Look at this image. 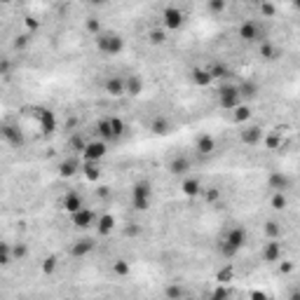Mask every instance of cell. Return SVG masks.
<instances>
[{"mask_svg": "<svg viewBox=\"0 0 300 300\" xmlns=\"http://www.w3.org/2000/svg\"><path fill=\"white\" fill-rule=\"evenodd\" d=\"M9 2H12V0H0V5H9Z\"/></svg>", "mask_w": 300, "mask_h": 300, "instance_id": "7bdbcfd3", "label": "cell"}, {"mask_svg": "<svg viewBox=\"0 0 300 300\" xmlns=\"http://www.w3.org/2000/svg\"><path fill=\"white\" fill-rule=\"evenodd\" d=\"M268 188H272L275 193H286L291 188V178L284 171H272L268 178Z\"/></svg>", "mask_w": 300, "mask_h": 300, "instance_id": "5bb4252c", "label": "cell"}, {"mask_svg": "<svg viewBox=\"0 0 300 300\" xmlns=\"http://www.w3.org/2000/svg\"><path fill=\"white\" fill-rule=\"evenodd\" d=\"M70 216V223L75 225V228H80V230H87V228H94V223H96V211L89 207H80L77 211H73Z\"/></svg>", "mask_w": 300, "mask_h": 300, "instance_id": "9c48e42d", "label": "cell"}, {"mask_svg": "<svg viewBox=\"0 0 300 300\" xmlns=\"http://www.w3.org/2000/svg\"><path fill=\"white\" fill-rule=\"evenodd\" d=\"M94 131H96V139L106 141V143H117L127 134V122L120 115H106L94 124Z\"/></svg>", "mask_w": 300, "mask_h": 300, "instance_id": "6da1fadb", "label": "cell"}, {"mask_svg": "<svg viewBox=\"0 0 300 300\" xmlns=\"http://www.w3.org/2000/svg\"><path fill=\"white\" fill-rule=\"evenodd\" d=\"M63 2H70V0H63Z\"/></svg>", "mask_w": 300, "mask_h": 300, "instance_id": "ee69618b", "label": "cell"}, {"mask_svg": "<svg viewBox=\"0 0 300 300\" xmlns=\"http://www.w3.org/2000/svg\"><path fill=\"white\" fill-rule=\"evenodd\" d=\"M77 169H80V162H77L75 157H66V160L59 164V176L61 178H73Z\"/></svg>", "mask_w": 300, "mask_h": 300, "instance_id": "603a6c76", "label": "cell"}, {"mask_svg": "<svg viewBox=\"0 0 300 300\" xmlns=\"http://www.w3.org/2000/svg\"><path fill=\"white\" fill-rule=\"evenodd\" d=\"M263 136H265L263 129H261V127H256V124H254V127H244L242 134H239V139H242L244 146H258V143L263 141Z\"/></svg>", "mask_w": 300, "mask_h": 300, "instance_id": "e0dca14e", "label": "cell"}, {"mask_svg": "<svg viewBox=\"0 0 300 300\" xmlns=\"http://www.w3.org/2000/svg\"><path fill=\"white\" fill-rule=\"evenodd\" d=\"M108 155V143L106 141H87L85 148H82V157H85V162H101L103 157Z\"/></svg>", "mask_w": 300, "mask_h": 300, "instance_id": "30bf717a", "label": "cell"}, {"mask_svg": "<svg viewBox=\"0 0 300 300\" xmlns=\"http://www.w3.org/2000/svg\"><path fill=\"white\" fill-rule=\"evenodd\" d=\"M9 70H12V63L7 59H0V75H9Z\"/></svg>", "mask_w": 300, "mask_h": 300, "instance_id": "8d00e7d4", "label": "cell"}, {"mask_svg": "<svg viewBox=\"0 0 300 300\" xmlns=\"http://www.w3.org/2000/svg\"><path fill=\"white\" fill-rule=\"evenodd\" d=\"M113 270H115V275H120V277H127L131 268H129V263L117 261V263H113Z\"/></svg>", "mask_w": 300, "mask_h": 300, "instance_id": "d6a6232c", "label": "cell"}, {"mask_svg": "<svg viewBox=\"0 0 300 300\" xmlns=\"http://www.w3.org/2000/svg\"><path fill=\"white\" fill-rule=\"evenodd\" d=\"M89 5H94V7H101V5H106L108 0H87Z\"/></svg>", "mask_w": 300, "mask_h": 300, "instance_id": "60d3db41", "label": "cell"}, {"mask_svg": "<svg viewBox=\"0 0 300 300\" xmlns=\"http://www.w3.org/2000/svg\"><path fill=\"white\" fill-rule=\"evenodd\" d=\"M115 228V216L113 214H101L96 216V223H94V230L99 232L101 237H108L110 232Z\"/></svg>", "mask_w": 300, "mask_h": 300, "instance_id": "2e32d148", "label": "cell"}, {"mask_svg": "<svg viewBox=\"0 0 300 300\" xmlns=\"http://www.w3.org/2000/svg\"><path fill=\"white\" fill-rule=\"evenodd\" d=\"M94 45L103 56H117L124 49V38L117 31H99L94 35Z\"/></svg>", "mask_w": 300, "mask_h": 300, "instance_id": "7a4b0ae2", "label": "cell"}, {"mask_svg": "<svg viewBox=\"0 0 300 300\" xmlns=\"http://www.w3.org/2000/svg\"><path fill=\"white\" fill-rule=\"evenodd\" d=\"M148 40H150L153 45H162V42H164V33L155 31V33H150V35H148Z\"/></svg>", "mask_w": 300, "mask_h": 300, "instance_id": "d590c367", "label": "cell"}, {"mask_svg": "<svg viewBox=\"0 0 300 300\" xmlns=\"http://www.w3.org/2000/svg\"><path fill=\"white\" fill-rule=\"evenodd\" d=\"M249 117H251V108L247 106V103H242V106H237L235 108V115H232V120L237 124H242V122H247Z\"/></svg>", "mask_w": 300, "mask_h": 300, "instance_id": "f1b7e54d", "label": "cell"}, {"mask_svg": "<svg viewBox=\"0 0 300 300\" xmlns=\"http://www.w3.org/2000/svg\"><path fill=\"white\" fill-rule=\"evenodd\" d=\"M146 82L139 75H127L124 77V96H141Z\"/></svg>", "mask_w": 300, "mask_h": 300, "instance_id": "ffe728a7", "label": "cell"}, {"mask_svg": "<svg viewBox=\"0 0 300 300\" xmlns=\"http://www.w3.org/2000/svg\"><path fill=\"white\" fill-rule=\"evenodd\" d=\"M129 202L136 211H146L150 207V202H153V185H150V181L143 178V181H136V183L131 185Z\"/></svg>", "mask_w": 300, "mask_h": 300, "instance_id": "277c9868", "label": "cell"}, {"mask_svg": "<svg viewBox=\"0 0 300 300\" xmlns=\"http://www.w3.org/2000/svg\"><path fill=\"white\" fill-rule=\"evenodd\" d=\"M261 56H265L268 61H272V59H277V49L270 45V42H265V40H263V42H261Z\"/></svg>", "mask_w": 300, "mask_h": 300, "instance_id": "4dcf8cb0", "label": "cell"}, {"mask_svg": "<svg viewBox=\"0 0 300 300\" xmlns=\"http://www.w3.org/2000/svg\"><path fill=\"white\" fill-rule=\"evenodd\" d=\"M209 9H211V14H221V12H225V0H207Z\"/></svg>", "mask_w": 300, "mask_h": 300, "instance_id": "1f68e13d", "label": "cell"}, {"mask_svg": "<svg viewBox=\"0 0 300 300\" xmlns=\"http://www.w3.org/2000/svg\"><path fill=\"white\" fill-rule=\"evenodd\" d=\"M171 127H174V124H171V120L167 115H155L153 120H150V131L157 134V136H167L171 131Z\"/></svg>", "mask_w": 300, "mask_h": 300, "instance_id": "44dd1931", "label": "cell"}, {"mask_svg": "<svg viewBox=\"0 0 300 300\" xmlns=\"http://www.w3.org/2000/svg\"><path fill=\"white\" fill-rule=\"evenodd\" d=\"M242 94H239V87L232 85V82H223L218 87V106L223 110H235L237 106H242Z\"/></svg>", "mask_w": 300, "mask_h": 300, "instance_id": "8992f818", "label": "cell"}, {"mask_svg": "<svg viewBox=\"0 0 300 300\" xmlns=\"http://www.w3.org/2000/svg\"><path fill=\"white\" fill-rule=\"evenodd\" d=\"M33 120H35L38 129L42 131L45 136H49V134H54V131H56V113H54V110H49V108L38 106L35 110H33Z\"/></svg>", "mask_w": 300, "mask_h": 300, "instance_id": "ba28073f", "label": "cell"}, {"mask_svg": "<svg viewBox=\"0 0 300 300\" xmlns=\"http://www.w3.org/2000/svg\"><path fill=\"white\" fill-rule=\"evenodd\" d=\"M239 38L244 42H263V28L256 21H244L239 26Z\"/></svg>", "mask_w": 300, "mask_h": 300, "instance_id": "8fae6325", "label": "cell"}, {"mask_svg": "<svg viewBox=\"0 0 300 300\" xmlns=\"http://www.w3.org/2000/svg\"><path fill=\"white\" fill-rule=\"evenodd\" d=\"M12 244H5V242H0V265L2 268H7V265H12Z\"/></svg>", "mask_w": 300, "mask_h": 300, "instance_id": "4316f807", "label": "cell"}, {"mask_svg": "<svg viewBox=\"0 0 300 300\" xmlns=\"http://www.w3.org/2000/svg\"><path fill=\"white\" fill-rule=\"evenodd\" d=\"M103 89L110 96H124V77L120 75H108L103 80Z\"/></svg>", "mask_w": 300, "mask_h": 300, "instance_id": "ac0fdd59", "label": "cell"}, {"mask_svg": "<svg viewBox=\"0 0 300 300\" xmlns=\"http://www.w3.org/2000/svg\"><path fill=\"white\" fill-rule=\"evenodd\" d=\"M190 77H193V82H195L197 87H209L211 82H214V77L209 75L207 68H195L193 73H190Z\"/></svg>", "mask_w": 300, "mask_h": 300, "instance_id": "d4e9b609", "label": "cell"}, {"mask_svg": "<svg viewBox=\"0 0 300 300\" xmlns=\"http://www.w3.org/2000/svg\"><path fill=\"white\" fill-rule=\"evenodd\" d=\"M183 193L188 195V197H197V195L202 193V183H200V181H195V178H188V176H185V181H183Z\"/></svg>", "mask_w": 300, "mask_h": 300, "instance_id": "484cf974", "label": "cell"}, {"mask_svg": "<svg viewBox=\"0 0 300 300\" xmlns=\"http://www.w3.org/2000/svg\"><path fill=\"white\" fill-rule=\"evenodd\" d=\"M237 87H239V94H242V101H251V99H256V96L261 94V85H258L256 80H251V77L242 80Z\"/></svg>", "mask_w": 300, "mask_h": 300, "instance_id": "d6986e66", "label": "cell"}, {"mask_svg": "<svg viewBox=\"0 0 300 300\" xmlns=\"http://www.w3.org/2000/svg\"><path fill=\"white\" fill-rule=\"evenodd\" d=\"M87 31L96 35V33L101 31V28H99V21H96V19H89V21H87Z\"/></svg>", "mask_w": 300, "mask_h": 300, "instance_id": "74e56055", "label": "cell"}, {"mask_svg": "<svg viewBox=\"0 0 300 300\" xmlns=\"http://www.w3.org/2000/svg\"><path fill=\"white\" fill-rule=\"evenodd\" d=\"M195 150L200 155H211L216 150V139L211 134H200V136L195 139Z\"/></svg>", "mask_w": 300, "mask_h": 300, "instance_id": "7402d4cb", "label": "cell"}, {"mask_svg": "<svg viewBox=\"0 0 300 300\" xmlns=\"http://www.w3.org/2000/svg\"><path fill=\"white\" fill-rule=\"evenodd\" d=\"M247 239H249V235L244 228H239V225L230 228V230L225 232L223 242H221V254H223L225 258H235L242 249L247 247Z\"/></svg>", "mask_w": 300, "mask_h": 300, "instance_id": "3957f363", "label": "cell"}, {"mask_svg": "<svg viewBox=\"0 0 300 300\" xmlns=\"http://www.w3.org/2000/svg\"><path fill=\"white\" fill-rule=\"evenodd\" d=\"M190 167H193V162H190V157L185 153H178L169 160V171L174 176H188V174H190Z\"/></svg>", "mask_w": 300, "mask_h": 300, "instance_id": "7c38bea8", "label": "cell"}, {"mask_svg": "<svg viewBox=\"0 0 300 300\" xmlns=\"http://www.w3.org/2000/svg\"><path fill=\"white\" fill-rule=\"evenodd\" d=\"M268 235H270V237H277V235H279V225L277 223H268Z\"/></svg>", "mask_w": 300, "mask_h": 300, "instance_id": "f35d334b", "label": "cell"}, {"mask_svg": "<svg viewBox=\"0 0 300 300\" xmlns=\"http://www.w3.org/2000/svg\"><path fill=\"white\" fill-rule=\"evenodd\" d=\"M277 143H279V136H277V134H272V136L268 139V146H270V148H275Z\"/></svg>", "mask_w": 300, "mask_h": 300, "instance_id": "ab89813d", "label": "cell"}, {"mask_svg": "<svg viewBox=\"0 0 300 300\" xmlns=\"http://www.w3.org/2000/svg\"><path fill=\"white\" fill-rule=\"evenodd\" d=\"M209 75L214 77H218V80H223V77H228L230 75V68H228V66H225V63H214V66H209Z\"/></svg>", "mask_w": 300, "mask_h": 300, "instance_id": "83f0119b", "label": "cell"}, {"mask_svg": "<svg viewBox=\"0 0 300 300\" xmlns=\"http://www.w3.org/2000/svg\"><path fill=\"white\" fill-rule=\"evenodd\" d=\"M0 141L9 148H23V143H26L21 129H19V124L14 120H2L0 122Z\"/></svg>", "mask_w": 300, "mask_h": 300, "instance_id": "5b68a950", "label": "cell"}, {"mask_svg": "<svg viewBox=\"0 0 300 300\" xmlns=\"http://www.w3.org/2000/svg\"><path fill=\"white\" fill-rule=\"evenodd\" d=\"M261 256L265 263H277L279 258H282V244H279L277 239L272 237L270 242H265L261 249Z\"/></svg>", "mask_w": 300, "mask_h": 300, "instance_id": "9a60e30c", "label": "cell"}, {"mask_svg": "<svg viewBox=\"0 0 300 300\" xmlns=\"http://www.w3.org/2000/svg\"><path fill=\"white\" fill-rule=\"evenodd\" d=\"M92 251H94L92 239H80V242H75V247L70 249V256H75V258H85V256H89Z\"/></svg>", "mask_w": 300, "mask_h": 300, "instance_id": "cb8c5ba5", "label": "cell"}, {"mask_svg": "<svg viewBox=\"0 0 300 300\" xmlns=\"http://www.w3.org/2000/svg\"><path fill=\"white\" fill-rule=\"evenodd\" d=\"M52 270H54V261H47V265H45V272H47V275H49Z\"/></svg>", "mask_w": 300, "mask_h": 300, "instance_id": "b9f144b4", "label": "cell"}, {"mask_svg": "<svg viewBox=\"0 0 300 300\" xmlns=\"http://www.w3.org/2000/svg\"><path fill=\"white\" fill-rule=\"evenodd\" d=\"M26 254H28V249L23 244H14L12 247V258H26Z\"/></svg>", "mask_w": 300, "mask_h": 300, "instance_id": "836d02e7", "label": "cell"}, {"mask_svg": "<svg viewBox=\"0 0 300 300\" xmlns=\"http://www.w3.org/2000/svg\"><path fill=\"white\" fill-rule=\"evenodd\" d=\"M185 21H188V16H185V12L181 7H176V5H169V7L162 9V26L167 28V31H181L185 26Z\"/></svg>", "mask_w": 300, "mask_h": 300, "instance_id": "52a82bcc", "label": "cell"}, {"mask_svg": "<svg viewBox=\"0 0 300 300\" xmlns=\"http://www.w3.org/2000/svg\"><path fill=\"white\" fill-rule=\"evenodd\" d=\"M80 207H85V200H82V195L77 193L75 188L66 190V195L61 197V209H63V211H66V214H73V211H77Z\"/></svg>", "mask_w": 300, "mask_h": 300, "instance_id": "4fadbf2b", "label": "cell"}, {"mask_svg": "<svg viewBox=\"0 0 300 300\" xmlns=\"http://www.w3.org/2000/svg\"><path fill=\"white\" fill-rule=\"evenodd\" d=\"M101 169H99V162H87L85 164V178L92 183V181H99Z\"/></svg>", "mask_w": 300, "mask_h": 300, "instance_id": "f546056e", "label": "cell"}, {"mask_svg": "<svg viewBox=\"0 0 300 300\" xmlns=\"http://www.w3.org/2000/svg\"><path fill=\"white\" fill-rule=\"evenodd\" d=\"M272 204H275V209H284L286 207L284 193H275V197H272Z\"/></svg>", "mask_w": 300, "mask_h": 300, "instance_id": "e575fe53", "label": "cell"}]
</instances>
